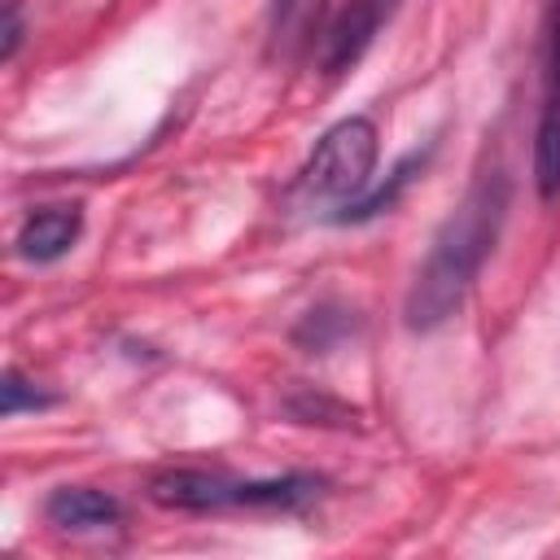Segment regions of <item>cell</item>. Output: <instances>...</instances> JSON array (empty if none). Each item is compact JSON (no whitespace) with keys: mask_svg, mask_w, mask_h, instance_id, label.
Returning <instances> with one entry per match:
<instances>
[{"mask_svg":"<svg viewBox=\"0 0 560 560\" xmlns=\"http://www.w3.org/2000/svg\"><path fill=\"white\" fill-rule=\"evenodd\" d=\"M508 206H512V179L499 166L481 171L472 179V188L464 192V201L438 228L424 262L416 267V280H411L407 302H402L407 328L433 332L446 319H455V311L464 306V298H468V289L481 271V262L490 258V249L499 241Z\"/></svg>","mask_w":560,"mask_h":560,"instance_id":"1","label":"cell"},{"mask_svg":"<svg viewBox=\"0 0 560 560\" xmlns=\"http://www.w3.org/2000/svg\"><path fill=\"white\" fill-rule=\"evenodd\" d=\"M324 477L284 472V477H232L223 468H171L153 477L149 499L171 512H223V508H306L319 499Z\"/></svg>","mask_w":560,"mask_h":560,"instance_id":"2","label":"cell"},{"mask_svg":"<svg viewBox=\"0 0 560 560\" xmlns=\"http://www.w3.org/2000/svg\"><path fill=\"white\" fill-rule=\"evenodd\" d=\"M376 153H381V136L376 122L363 114L337 118L311 149L302 175H298V192L311 201H341L350 206L354 197H363L372 188V171H376Z\"/></svg>","mask_w":560,"mask_h":560,"instance_id":"3","label":"cell"},{"mask_svg":"<svg viewBox=\"0 0 560 560\" xmlns=\"http://www.w3.org/2000/svg\"><path fill=\"white\" fill-rule=\"evenodd\" d=\"M402 0H350L337 22L324 31V44H319V70L324 74H346L368 48L372 39L381 35V26L394 18Z\"/></svg>","mask_w":560,"mask_h":560,"instance_id":"4","label":"cell"},{"mask_svg":"<svg viewBox=\"0 0 560 560\" xmlns=\"http://www.w3.org/2000/svg\"><path fill=\"white\" fill-rule=\"evenodd\" d=\"M534 184L538 197L560 192V0H551V44H547V88L534 131Z\"/></svg>","mask_w":560,"mask_h":560,"instance_id":"5","label":"cell"},{"mask_svg":"<svg viewBox=\"0 0 560 560\" xmlns=\"http://www.w3.org/2000/svg\"><path fill=\"white\" fill-rule=\"evenodd\" d=\"M79 232H83V210L79 206H39L22 219L13 245L26 262H57L74 249Z\"/></svg>","mask_w":560,"mask_h":560,"instance_id":"6","label":"cell"},{"mask_svg":"<svg viewBox=\"0 0 560 560\" xmlns=\"http://www.w3.org/2000/svg\"><path fill=\"white\" fill-rule=\"evenodd\" d=\"M44 516L48 525L70 529V534H101L122 521V503L96 486H57L44 499Z\"/></svg>","mask_w":560,"mask_h":560,"instance_id":"7","label":"cell"},{"mask_svg":"<svg viewBox=\"0 0 560 560\" xmlns=\"http://www.w3.org/2000/svg\"><path fill=\"white\" fill-rule=\"evenodd\" d=\"M424 158H429V149L424 153H407L394 171H389V179L385 184H376V188H368L363 197H354L350 206H341V214H332L337 223H363V219H376V214H385L394 201H398V192L416 179V171H424Z\"/></svg>","mask_w":560,"mask_h":560,"instance_id":"8","label":"cell"},{"mask_svg":"<svg viewBox=\"0 0 560 560\" xmlns=\"http://www.w3.org/2000/svg\"><path fill=\"white\" fill-rule=\"evenodd\" d=\"M324 9H328V0H271V39H276V48L298 52L302 44H311Z\"/></svg>","mask_w":560,"mask_h":560,"instance_id":"9","label":"cell"},{"mask_svg":"<svg viewBox=\"0 0 560 560\" xmlns=\"http://www.w3.org/2000/svg\"><path fill=\"white\" fill-rule=\"evenodd\" d=\"M44 407H52V394L39 389L35 381H26L18 368H4V376H0V416L13 420L22 411H44Z\"/></svg>","mask_w":560,"mask_h":560,"instance_id":"10","label":"cell"},{"mask_svg":"<svg viewBox=\"0 0 560 560\" xmlns=\"http://www.w3.org/2000/svg\"><path fill=\"white\" fill-rule=\"evenodd\" d=\"M18 44H22V13H18V4L9 0V4H4V39H0V61H13Z\"/></svg>","mask_w":560,"mask_h":560,"instance_id":"11","label":"cell"}]
</instances>
